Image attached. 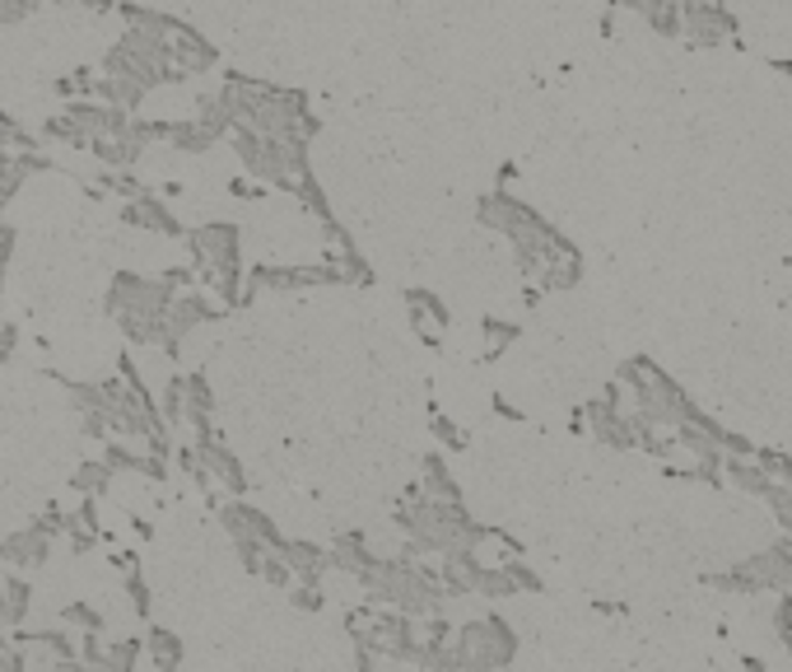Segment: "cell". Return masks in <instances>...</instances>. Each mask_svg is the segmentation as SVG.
<instances>
[{
  "label": "cell",
  "mask_w": 792,
  "mask_h": 672,
  "mask_svg": "<svg viewBox=\"0 0 792 672\" xmlns=\"http://www.w3.org/2000/svg\"><path fill=\"white\" fill-rule=\"evenodd\" d=\"M187 238L191 262L201 267V275L220 290V299H238V275H243V238L234 224H197Z\"/></svg>",
  "instance_id": "obj_1"
},
{
  "label": "cell",
  "mask_w": 792,
  "mask_h": 672,
  "mask_svg": "<svg viewBox=\"0 0 792 672\" xmlns=\"http://www.w3.org/2000/svg\"><path fill=\"white\" fill-rule=\"evenodd\" d=\"M513 649H518V640L499 616H485V622H471L457 630V653H462L466 672H495L513 659Z\"/></svg>",
  "instance_id": "obj_2"
},
{
  "label": "cell",
  "mask_w": 792,
  "mask_h": 672,
  "mask_svg": "<svg viewBox=\"0 0 792 672\" xmlns=\"http://www.w3.org/2000/svg\"><path fill=\"white\" fill-rule=\"evenodd\" d=\"M681 20H685V33L681 38H690L695 47H718L732 38V14L728 5H709V0H681Z\"/></svg>",
  "instance_id": "obj_3"
},
{
  "label": "cell",
  "mask_w": 792,
  "mask_h": 672,
  "mask_svg": "<svg viewBox=\"0 0 792 672\" xmlns=\"http://www.w3.org/2000/svg\"><path fill=\"white\" fill-rule=\"evenodd\" d=\"M210 318H215V304H210L205 295H197V290L178 295V299H173V308H168V341H164V351H178L182 337H191Z\"/></svg>",
  "instance_id": "obj_4"
},
{
  "label": "cell",
  "mask_w": 792,
  "mask_h": 672,
  "mask_svg": "<svg viewBox=\"0 0 792 672\" xmlns=\"http://www.w3.org/2000/svg\"><path fill=\"white\" fill-rule=\"evenodd\" d=\"M51 551V538L43 532V523H28L24 532H14V538L0 542V561H10L14 570H38Z\"/></svg>",
  "instance_id": "obj_5"
},
{
  "label": "cell",
  "mask_w": 792,
  "mask_h": 672,
  "mask_svg": "<svg viewBox=\"0 0 792 672\" xmlns=\"http://www.w3.org/2000/svg\"><path fill=\"white\" fill-rule=\"evenodd\" d=\"M121 215H127V224H135V229H154V234H182L178 215H173L164 201H154L150 192H145V197H135V201H131Z\"/></svg>",
  "instance_id": "obj_6"
},
{
  "label": "cell",
  "mask_w": 792,
  "mask_h": 672,
  "mask_svg": "<svg viewBox=\"0 0 792 672\" xmlns=\"http://www.w3.org/2000/svg\"><path fill=\"white\" fill-rule=\"evenodd\" d=\"M411 322H415V332L434 346V341L448 332L452 314L444 308V299H438V295H425V290H419V295H411Z\"/></svg>",
  "instance_id": "obj_7"
},
{
  "label": "cell",
  "mask_w": 792,
  "mask_h": 672,
  "mask_svg": "<svg viewBox=\"0 0 792 672\" xmlns=\"http://www.w3.org/2000/svg\"><path fill=\"white\" fill-rule=\"evenodd\" d=\"M113 476H117V472H113V462H108V458H98V462H84V468L75 472V486H80L84 495H103V491L113 486Z\"/></svg>",
  "instance_id": "obj_8"
},
{
  "label": "cell",
  "mask_w": 792,
  "mask_h": 672,
  "mask_svg": "<svg viewBox=\"0 0 792 672\" xmlns=\"http://www.w3.org/2000/svg\"><path fill=\"white\" fill-rule=\"evenodd\" d=\"M150 653H154L158 672H173L182 663V645H178V635H168V630H150Z\"/></svg>",
  "instance_id": "obj_9"
},
{
  "label": "cell",
  "mask_w": 792,
  "mask_h": 672,
  "mask_svg": "<svg viewBox=\"0 0 792 672\" xmlns=\"http://www.w3.org/2000/svg\"><path fill=\"white\" fill-rule=\"evenodd\" d=\"M5 589H10V626H20V622H24V612H28V583L5 579Z\"/></svg>",
  "instance_id": "obj_10"
},
{
  "label": "cell",
  "mask_w": 792,
  "mask_h": 672,
  "mask_svg": "<svg viewBox=\"0 0 792 672\" xmlns=\"http://www.w3.org/2000/svg\"><path fill=\"white\" fill-rule=\"evenodd\" d=\"M485 337H489V351H499V346H508V341L518 337V327L513 322H485Z\"/></svg>",
  "instance_id": "obj_11"
},
{
  "label": "cell",
  "mask_w": 792,
  "mask_h": 672,
  "mask_svg": "<svg viewBox=\"0 0 792 672\" xmlns=\"http://www.w3.org/2000/svg\"><path fill=\"white\" fill-rule=\"evenodd\" d=\"M61 622H75V626H84V630H98V612H90L84 602H75V608L61 612Z\"/></svg>",
  "instance_id": "obj_12"
},
{
  "label": "cell",
  "mask_w": 792,
  "mask_h": 672,
  "mask_svg": "<svg viewBox=\"0 0 792 672\" xmlns=\"http://www.w3.org/2000/svg\"><path fill=\"white\" fill-rule=\"evenodd\" d=\"M0 626H10V589H5V579H0Z\"/></svg>",
  "instance_id": "obj_13"
}]
</instances>
